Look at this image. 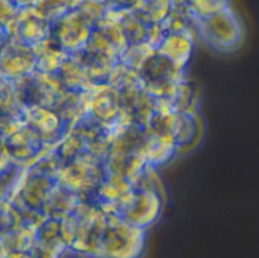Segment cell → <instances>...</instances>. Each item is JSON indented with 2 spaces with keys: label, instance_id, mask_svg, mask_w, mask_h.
<instances>
[{
  "label": "cell",
  "instance_id": "cell-1",
  "mask_svg": "<svg viewBox=\"0 0 259 258\" xmlns=\"http://www.w3.org/2000/svg\"><path fill=\"white\" fill-rule=\"evenodd\" d=\"M146 243L147 230L129 225L118 215L108 214L93 258H142Z\"/></svg>",
  "mask_w": 259,
  "mask_h": 258
},
{
  "label": "cell",
  "instance_id": "cell-2",
  "mask_svg": "<svg viewBox=\"0 0 259 258\" xmlns=\"http://www.w3.org/2000/svg\"><path fill=\"white\" fill-rule=\"evenodd\" d=\"M55 177L58 185L77 195L81 201L94 202L96 190L105 177L104 162L83 154L61 164Z\"/></svg>",
  "mask_w": 259,
  "mask_h": 258
},
{
  "label": "cell",
  "instance_id": "cell-3",
  "mask_svg": "<svg viewBox=\"0 0 259 258\" xmlns=\"http://www.w3.org/2000/svg\"><path fill=\"white\" fill-rule=\"evenodd\" d=\"M197 37L219 52L237 50L243 39V24L230 7L197 20Z\"/></svg>",
  "mask_w": 259,
  "mask_h": 258
},
{
  "label": "cell",
  "instance_id": "cell-4",
  "mask_svg": "<svg viewBox=\"0 0 259 258\" xmlns=\"http://www.w3.org/2000/svg\"><path fill=\"white\" fill-rule=\"evenodd\" d=\"M142 85L152 98L168 103L177 83L186 76V71L180 70L158 53H153L138 71Z\"/></svg>",
  "mask_w": 259,
  "mask_h": 258
},
{
  "label": "cell",
  "instance_id": "cell-5",
  "mask_svg": "<svg viewBox=\"0 0 259 258\" xmlns=\"http://www.w3.org/2000/svg\"><path fill=\"white\" fill-rule=\"evenodd\" d=\"M86 93L89 118L113 129L132 124L131 119L121 109L119 93L109 83H94Z\"/></svg>",
  "mask_w": 259,
  "mask_h": 258
},
{
  "label": "cell",
  "instance_id": "cell-6",
  "mask_svg": "<svg viewBox=\"0 0 259 258\" xmlns=\"http://www.w3.org/2000/svg\"><path fill=\"white\" fill-rule=\"evenodd\" d=\"M93 27V20L76 8L51 23L50 35L66 52L75 53L86 47Z\"/></svg>",
  "mask_w": 259,
  "mask_h": 258
},
{
  "label": "cell",
  "instance_id": "cell-7",
  "mask_svg": "<svg viewBox=\"0 0 259 258\" xmlns=\"http://www.w3.org/2000/svg\"><path fill=\"white\" fill-rule=\"evenodd\" d=\"M13 83L20 103L24 106L38 105L53 109L58 99L66 91L57 76L38 71Z\"/></svg>",
  "mask_w": 259,
  "mask_h": 258
},
{
  "label": "cell",
  "instance_id": "cell-8",
  "mask_svg": "<svg viewBox=\"0 0 259 258\" xmlns=\"http://www.w3.org/2000/svg\"><path fill=\"white\" fill-rule=\"evenodd\" d=\"M163 202L154 192L133 189L119 209L118 217L129 225L147 230L159 220Z\"/></svg>",
  "mask_w": 259,
  "mask_h": 258
},
{
  "label": "cell",
  "instance_id": "cell-9",
  "mask_svg": "<svg viewBox=\"0 0 259 258\" xmlns=\"http://www.w3.org/2000/svg\"><path fill=\"white\" fill-rule=\"evenodd\" d=\"M34 71L32 47L7 35L0 46V77L15 82Z\"/></svg>",
  "mask_w": 259,
  "mask_h": 258
},
{
  "label": "cell",
  "instance_id": "cell-10",
  "mask_svg": "<svg viewBox=\"0 0 259 258\" xmlns=\"http://www.w3.org/2000/svg\"><path fill=\"white\" fill-rule=\"evenodd\" d=\"M22 120L32 129L45 146L55 147L62 139L67 129L52 108L28 105L23 108Z\"/></svg>",
  "mask_w": 259,
  "mask_h": 258
},
{
  "label": "cell",
  "instance_id": "cell-11",
  "mask_svg": "<svg viewBox=\"0 0 259 258\" xmlns=\"http://www.w3.org/2000/svg\"><path fill=\"white\" fill-rule=\"evenodd\" d=\"M126 46L128 42L124 37L119 23L116 22L115 18L105 12V14L98 22L94 23L93 32L85 48L104 53L109 57L118 60Z\"/></svg>",
  "mask_w": 259,
  "mask_h": 258
},
{
  "label": "cell",
  "instance_id": "cell-12",
  "mask_svg": "<svg viewBox=\"0 0 259 258\" xmlns=\"http://www.w3.org/2000/svg\"><path fill=\"white\" fill-rule=\"evenodd\" d=\"M3 139L12 162L28 167L33 166L48 147L45 146L37 134L24 124L3 137Z\"/></svg>",
  "mask_w": 259,
  "mask_h": 258
},
{
  "label": "cell",
  "instance_id": "cell-13",
  "mask_svg": "<svg viewBox=\"0 0 259 258\" xmlns=\"http://www.w3.org/2000/svg\"><path fill=\"white\" fill-rule=\"evenodd\" d=\"M51 33V23L42 17L34 8L19 9L7 29L8 37L33 46L45 39Z\"/></svg>",
  "mask_w": 259,
  "mask_h": 258
},
{
  "label": "cell",
  "instance_id": "cell-14",
  "mask_svg": "<svg viewBox=\"0 0 259 258\" xmlns=\"http://www.w3.org/2000/svg\"><path fill=\"white\" fill-rule=\"evenodd\" d=\"M197 34L191 30L164 32L156 46V52L180 70L186 71L196 46Z\"/></svg>",
  "mask_w": 259,
  "mask_h": 258
},
{
  "label": "cell",
  "instance_id": "cell-15",
  "mask_svg": "<svg viewBox=\"0 0 259 258\" xmlns=\"http://www.w3.org/2000/svg\"><path fill=\"white\" fill-rule=\"evenodd\" d=\"M53 110L57 113L68 131L88 116V93L86 91H65L58 99Z\"/></svg>",
  "mask_w": 259,
  "mask_h": 258
},
{
  "label": "cell",
  "instance_id": "cell-16",
  "mask_svg": "<svg viewBox=\"0 0 259 258\" xmlns=\"http://www.w3.org/2000/svg\"><path fill=\"white\" fill-rule=\"evenodd\" d=\"M30 47L34 55L35 71L38 72L55 75L68 56V53L61 48L51 35Z\"/></svg>",
  "mask_w": 259,
  "mask_h": 258
},
{
  "label": "cell",
  "instance_id": "cell-17",
  "mask_svg": "<svg viewBox=\"0 0 259 258\" xmlns=\"http://www.w3.org/2000/svg\"><path fill=\"white\" fill-rule=\"evenodd\" d=\"M37 245L57 253L61 257L68 255V244L62 227V219L46 217L35 228Z\"/></svg>",
  "mask_w": 259,
  "mask_h": 258
},
{
  "label": "cell",
  "instance_id": "cell-18",
  "mask_svg": "<svg viewBox=\"0 0 259 258\" xmlns=\"http://www.w3.org/2000/svg\"><path fill=\"white\" fill-rule=\"evenodd\" d=\"M71 55L77 58L93 83H105L114 65L118 61L104 53L89 50V48H83Z\"/></svg>",
  "mask_w": 259,
  "mask_h": 258
},
{
  "label": "cell",
  "instance_id": "cell-19",
  "mask_svg": "<svg viewBox=\"0 0 259 258\" xmlns=\"http://www.w3.org/2000/svg\"><path fill=\"white\" fill-rule=\"evenodd\" d=\"M80 201L81 200L78 199L77 195L71 192L66 187L56 184L43 204L42 214L47 218L65 219L75 211Z\"/></svg>",
  "mask_w": 259,
  "mask_h": 258
},
{
  "label": "cell",
  "instance_id": "cell-20",
  "mask_svg": "<svg viewBox=\"0 0 259 258\" xmlns=\"http://www.w3.org/2000/svg\"><path fill=\"white\" fill-rule=\"evenodd\" d=\"M179 149L172 137L152 136L148 133V138L142 148L141 156L143 157L146 164L159 168L174 159Z\"/></svg>",
  "mask_w": 259,
  "mask_h": 258
},
{
  "label": "cell",
  "instance_id": "cell-21",
  "mask_svg": "<svg viewBox=\"0 0 259 258\" xmlns=\"http://www.w3.org/2000/svg\"><path fill=\"white\" fill-rule=\"evenodd\" d=\"M55 75L66 91H86L94 85L77 58L71 53Z\"/></svg>",
  "mask_w": 259,
  "mask_h": 258
},
{
  "label": "cell",
  "instance_id": "cell-22",
  "mask_svg": "<svg viewBox=\"0 0 259 258\" xmlns=\"http://www.w3.org/2000/svg\"><path fill=\"white\" fill-rule=\"evenodd\" d=\"M199 103V89L186 76L177 83L168 101L172 110L180 114H196Z\"/></svg>",
  "mask_w": 259,
  "mask_h": 258
},
{
  "label": "cell",
  "instance_id": "cell-23",
  "mask_svg": "<svg viewBox=\"0 0 259 258\" xmlns=\"http://www.w3.org/2000/svg\"><path fill=\"white\" fill-rule=\"evenodd\" d=\"M28 168L29 167L24 164L10 162L9 166L0 172V202H13L22 186Z\"/></svg>",
  "mask_w": 259,
  "mask_h": 258
},
{
  "label": "cell",
  "instance_id": "cell-24",
  "mask_svg": "<svg viewBox=\"0 0 259 258\" xmlns=\"http://www.w3.org/2000/svg\"><path fill=\"white\" fill-rule=\"evenodd\" d=\"M106 83L115 89L119 94L131 93V91L143 89L138 71L128 67L119 61H116L114 65Z\"/></svg>",
  "mask_w": 259,
  "mask_h": 258
},
{
  "label": "cell",
  "instance_id": "cell-25",
  "mask_svg": "<svg viewBox=\"0 0 259 258\" xmlns=\"http://www.w3.org/2000/svg\"><path fill=\"white\" fill-rule=\"evenodd\" d=\"M200 133V123L196 118V114H177L175 121L172 138L176 143L177 149L189 147L196 141Z\"/></svg>",
  "mask_w": 259,
  "mask_h": 258
},
{
  "label": "cell",
  "instance_id": "cell-26",
  "mask_svg": "<svg viewBox=\"0 0 259 258\" xmlns=\"http://www.w3.org/2000/svg\"><path fill=\"white\" fill-rule=\"evenodd\" d=\"M132 10L148 24H161L172 10V0H136Z\"/></svg>",
  "mask_w": 259,
  "mask_h": 258
},
{
  "label": "cell",
  "instance_id": "cell-27",
  "mask_svg": "<svg viewBox=\"0 0 259 258\" xmlns=\"http://www.w3.org/2000/svg\"><path fill=\"white\" fill-rule=\"evenodd\" d=\"M172 2L181 5L196 20L230 7V0H172Z\"/></svg>",
  "mask_w": 259,
  "mask_h": 258
},
{
  "label": "cell",
  "instance_id": "cell-28",
  "mask_svg": "<svg viewBox=\"0 0 259 258\" xmlns=\"http://www.w3.org/2000/svg\"><path fill=\"white\" fill-rule=\"evenodd\" d=\"M83 0H38L34 5V9L42 15L45 19L52 23L65 15L66 13L76 9L82 4Z\"/></svg>",
  "mask_w": 259,
  "mask_h": 258
},
{
  "label": "cell",
  "instance_id": "cell-29",
  "mask_svg": "<svg viewBox=\"0 0 259 258\" xmlns=\"http://www.w3.org/2000/svg\"><path fill=\"white\" fill-rule=\"evenodd\" d=\"M153 53H156V48L153 46L149 45L148 42L142 43H133V45H128L121 55L119 56V62L124 63L128 67L133 68V70L139 71L144 62L151 57Z\"/></svg>",
  "mask_w": 259,
  "mask_h": 258
},
{
  "label": "cell",
  "instance_id": "cell-30",
  "mask_svg": "<svg viewBox=\"0 0 259 258\" xmlns=\"http://www.w3.org/2000/svg\"><path fill=\"white\" fill-rule=\"evenodd\" d=\"M132 187L144 190V191L154 192V194L159 195L163 200H166V187H164L163 181H162L158 168L149 166V164H146L143 167L138 177L134 180Z\"/></svg>",
  "mask_w": 259,
  "mask_h": 258
},
{
  "label": "cell",
  "instance_id": "cell-31",
  "mask_svg": "<svg viewBox=\"0 0 259 258\" xmlns=\"http://www.w3.org/2000/svg\"><path fill=\"white\" fill-rule=\"evenodd\" d=\"M24 224L22 214L13 202H0V238Z\"/></svg>",
  "mask_w": 259,
  "mask_h": 258
},
{
  "label": "cell",
  "instance_id": "cell-32",
  "mask_svg": "<svg viewBox=\"0 0 259 258\" xmlns=\"http://www.w3.org/2000/svg\"><path fill=\"white\" fill-rule=\"evenodd\" d=\"M17 13L18 9L9 0H0V30L7 33V29L12 24Z\"/></svg>",
  "mask_w": 259,
  "mask_h": 258
},
{
  "label": "cell",
  "instance_id": "cell-33",
  "mask_svg": "<svg viewBox=\"0 0 259 258\" xmlns=\"http://www.w3.org/2000/svg\"><path fill=\"white\" fill-rule=\"evenodd\" d=\"M10 162H12V159H10L9 154H8L4 139H3V137L0 136V172H2L3 169L7 168V167L10 164Z\"/></svg>",
  "mask_w": 259,
  "mask_h": 258
},
{
  "label": "cell",
  "instance_id": "cell-34",
  "mask_svg": "<svg viewBox=\"0 0 259 258\" xmlns=\"http://www.w3.org/2000/svg\"><path fill=\"white\" fill-rule=\"evenodd\" d=\"M18 10L27 9V8H33L37 4L38 0H9Z\"/></svg>",
  "mask_w": 259,
  "mask_h": 258
},
{
  "label": "cell",
  "instance_id": "cell-35",
  "mask_svg": "<svg viewBox=\"0 0 259 258\" xmlns=\"http://www.w3.org/2000/svg\"><path fill=\"white\" fill-rule=\"evenodd\" d=\"M109 5H113L116 8H123V9H132L136 0H108Z\"/></svg>",
  "mask_w": 259,
  "mask_h": 258
},
{
  "label": "cell",
  "instance_id": "cell-36",
  "mask_svg": "<svg viewBox=\"0 0 259 258\" xmlns=\"http://www.w3.org/2000/svg\"><path fill=\"white\" fill-rule=\"evenodd\" d=\"M5 38H7V33L3 32V30H0V46H2V43L4 42Z\"/></svg>",
  "mask_w": 259,
  "mask_h": 258
},
{
  "label": "cell",
  "instance_id": "cell-37",
  "mask_svg": "<svg viewBox=\"0 0 259 258\" xmlns=\"http://www.w3.org/2000/svg\"><path fill=\"white\" fill-rule=\"evenodd\" d=\"M3 82H4V78H2V77H0V88H2Z\"/></svg>",
  "mask_w": 259,
  "mask_h": 258
}]
</instances>
